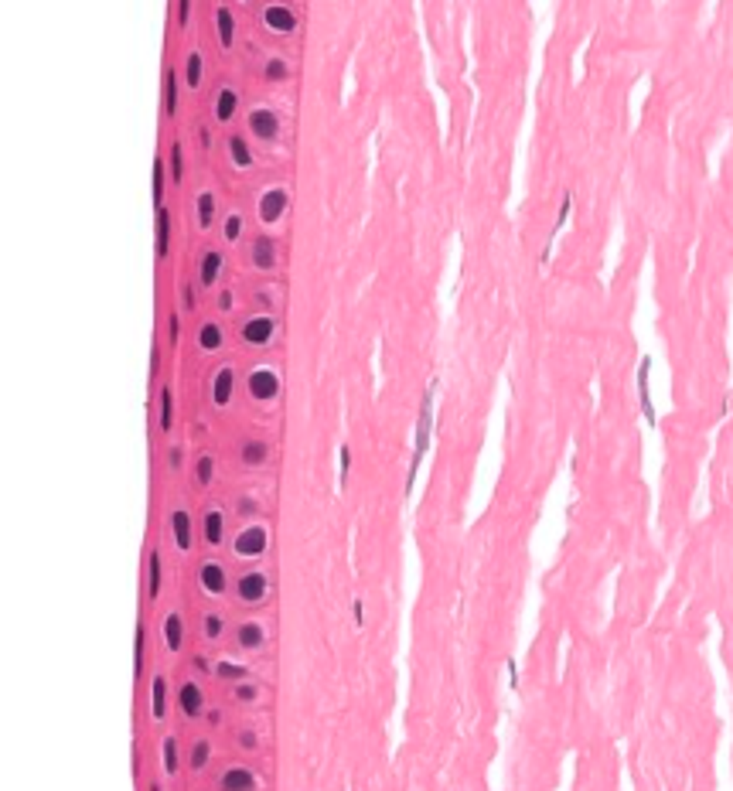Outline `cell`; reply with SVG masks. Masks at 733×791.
I'll use <instances>...</instances> for the list:
<instances>
[{
    "mask_svg": "<svg viewBox=\"0 0 733 791\" xmlns=\"http://www.w3.org/2000/svg\"><path fill=\"white\" fill-rule=\"evenodd\" d=\"M171 252V212L160 208L157 212V260H168Z\"/></svg>",
    "mask_w": 733,
    "mask_h": 791,
    "instance_id": "cell-21",
    "label": "cell"
},
{
    "mask_svg": "<svg viewBox=\"0 0 733 791\" xmlns=\"http://www.w3.org/2000/svg\"><path fill=\"white\" fill-rule=\"evenodd\" d=\"M266 543H270V536H266L263 526H246L239 536H235L232 543V553L242 559H256L266 553Z\"/></svg>",
    "mask_w": 733,
    "mask_h": 791,
    "instance_id": "cell-2",
    "label": "cell"
},
{
    "mask_svg": "<svg viewBox=\"0 0 733 791\" xmlns=\"http://www.w3.org/2000/svg\"><path fill=\"white\" fill-rule=\"evenodd\" d=\"M171 536H174V546H178L181 553L191 549V515H188L185 509H178V512L171 515Z\"/></svg>",
    "mask_w": 733,
    "mask_h": 791,
    "instance_id": "cell-17",
    "label": "cell"
},
{
    "mask_svg": "<svg viewBox=\"0 0 733 791\" xmlns=\"http://www.w3.org/2000/svg\"><path fill=\"white\" fill-rule=\"evenodd\" d=\"M352 611H355V624H362V621H365V607H362V601H355Z\"/></svg>",
    "mask_w": 733,
    "mask_h": 791,
    "instance_id": "cell-54",
    "label": "cell"
},
{
    "mask_svg": "<svg viewBox=\"0 0 733 791\" xmlns=\"http://www.w3.org/2000/svg\"><path fill=\"white\" fill-rule=\"evenodd\" d=\"M188 17H191V0H181V4H178V21L188 24Z\"/></svg>",
    "mask_w": 733,
    "mask_h": 791,
    "instance_id": "cell-48",
    "label": "cell"
},
{
    "mask_svg": "<svg viewBox=\"0 0 733 791\" xmlns=\"http://www.w3.org/2000/svg\"><path fill=\"white\" fill-rule=\"evenodd\" d=\"M202 536L208 546H222V539H225V515L219 509H208L202 515Z\"/></svg>",
    "mask_w": 733,
    "mask_h": 791,
    "instance_id": "cell-16",
    "label": "cell"
},
{
    "mask_svg": "<svg viewBox=\"0 0 733 791\" xmlns=\"http://www.w3.org/2000/svg\"><path fill=\"white\" fill-rule=\"evenodd\" d=\"M160 570H164L160 553L150 549V556H147V597H150V601H157V593H160Z\"/></svg>",
    "mask_w": 733,
    "mask_h": 791,
    "instance_id": "cell-28",
    "label": "cell"
},
{
    "mask_svg": "<svg viewBox=\"0 0 733 791\" xmlns=\"http://www.w3.org/2000/svg\"><path fill=\"white\" fill-rule=\"evenodd\" d=\"M212 478H215V461H212L208 454H202V457H198V484H202V488H208V484H212Z\"/></svg>",
    "mask_w": 733,
    "mask_h": 791,
    "instance_id": "cell-40",
    "label": "cell"
},
{
    "mask_svg": "<svg viewBox=\"0 0 733 791\" xmlns=\"http://www.w3.org/2000/svg\"><path fill=\"white\" fill-rule=\"evenodd\" d=\"M222 270H225V256H222L219 249H208V252L202 256V263H198V280H202V287H212V283L222 277Z\"/></svg>",
    "mask_w": 733,
    "mask_h": 791,
    "instance_id": "cell-15",
    "label": "cell"
},
{
    "mask_svg": "<svg viewBox=\"0 0 733 791\" xmlns=\"http://www.w3.org/2000/svg\"><path fill=\"white\" fill-rule=\"evenodd\" d=\"M150 375H157V369H160V352H157V345H154V352H150Z\"/></svg>",
    "mask_w": 733,
    "mask_h": 791,
    "instance_id": "cell-53",
    "label": "cell"
},
{
    "mask_svg": "<svg viewBox=\"0 0 733 791\" xmlns=\"http://www.w3.org/2000/svg\"><path fill=\"white\" fill-rule=\"evenodd\" d=\"M222 628H225V621H222L219 614H205V621H202L205 638H212V641H215V638H222Z\"/></svg>",
    "mask_w": 733,
    "mask_h": 791,
    "instance_id": "cell-42",
    "label": "cell"
},
{
    "mask_svg": "<svg viewBox=\"0 0 733 791\" xmlns=\"http://www.w3.org/2000/svg\"><path fill=\"white\" fill-rule=\"evenodd\" d=\"M178 703H181V713L191 716V720H195V716H202V710H205L202 689H198L195 683H185V685H181V693H178Z\"/></svg>",
    "mask_w": 733,
    "mask_h": 791,
    "instance_id": "cell-18",
    "label": "cell"
},
{
    "mask_svg": "<svg viewBox=\"0 0 733 791\" xmlns=\"http://www.w3.org/2000/svg\"><path fill=\"white\" fill-rule=\"evenodd\" d=\"M219 310H232V294H229V290L219 294Z\"/></svg>",
    "mask_w": 733,
    "mask_h": 791,
    "instance_id": "cell-51",
    "label": "cell"
},
{
    "mask_svg": "<svg viewBox=\"0 0 733 791\" xmlns=\"http://www.w3.org/2000/svg\"><path fill=\"white\" fill-rule=\"evenodd\" d=\"M168 464H171L174 471L181 467V447H171V454H168Z\"/></svg>",
    "mask_w": 733,
    "mask_h": 791,
    "instance_id": "cell-50",
    "label": "cell"
},
{
    "mask_svg": "<svg viewBox=\"0 0 733 791\" xmlns=\"http://www.w3.org/2000/svg\"><path fill=\"white\" fill-rule=\"evenodd\" d=\"M215 675H219V679H235V683H239V679H250V668L235 665V662H219V665H215Z\"/></svg>",
    "mask_w": 733,
    "mask_h": 791,
    "instance_id": "cell-36",
    "label": "cell"
},
{
    "mask_svg": "<svg viewBox=\"0 0 733 791\" xmlns=\"http://www.w3.org/2000/svg\"><path fill=\"white\" fill-rule=\"evenodd\" d=\"M198 580H202L205 593H215V597H219V593H225V583H229V580H225V566H222V563H212V559H208V563H202Z\"/></svg>",
    "mask_w": 733,
    "mask_h": 791,
    "instance_id": "cell-12",
    "label": "cell"
},
{
    "mask_svg": "<svg viewBox=\"0 0 733 791\" xmlns=\"http://www.w3.org/2000/svg\"><path fill=\"white\" fill-rule=\"evenodd\" d=\"M168 178H171V171H168V160L157 154V157H154V208H157V212L164 208V195H168Z\"/></svg>",
    "mask_w": 733,
    "mask_h": 791,
    "instance_id": "cell-22",
    "label": "cell"
},
{
    "mask_svg": "<svg viewBox=\"0 0 733 791\" xmlns=\"http://www.w3.org/2000/svg\"><path fill=\"white\" fill-rule=\"evenodd\" d=\"M252 266L263 270V273H270V270L277 266V243H273L270 235L252 239Z\"/></svg>",
    "mask_w": 733,
    "mask_h": 791,
    "instance_id": "cell-13",
    "label": "cell"
},
{
    "mask_svg": "<svg viewBox=\"0 0 733 791\" xmlns=\"http://www.w3.org/2000/svg\"><path fill=\"white\" fill-rule=\"evenodd\" d=\"M143 665H147V631L137 628V645H133V675L137 679L143 675Z\"/></svg>",
    "mask_w": 733,
    "mask_h": 791,
    "instance_id": "cell-35",
    "label": "cell"
},
{
    "mask_svg": "<svg viewBox=\"0 0 733 791\" xmlns=\"http://www.w3.org/2000/svg\"><path fill=\"white\" fill-rule=\"evenodd\" d=\"M235 641H239V648L256 652V648H263V645H266V628L260 624V621H246V624H239Z\"/></svg>",
    "mask_w": 733,
    "mask_h": 791,
    "instance_id": "cell-14",
    "label": "cell"
},
{
    "mask_svg": "<svg viewBox=\"0 0 733 791\" xmlns=\"http://www.w3.org/2000/svg\"><path fill=\"white\" fill-rule=\"evenodd\" d=\"M266 457H270V444H266V440H256V437H252V440H246V444L239 447V461L246 467L266 464Z\"/></svg>",
    "mask_w": 733,
    "mask_h": 791,
    "instance_id": "cell-19",
    "label": "cell"
},
{
    "mask_svg": "<svg viewBox=\"0 0 733 791\" xmlns=\"http://www.w3.org/2000/svg\"><path fill=\"white\" fill-rule=\"evenodd\" d=\"M260 21H263L273 34H290L297 28L294 7H287V4H270V7H263V11H260Z\"/></svg>",
    "mask_w": 733,
    "mask_h": 791,
    "instance_id": "cell-6",
    "label": "cell"
},
{
    "mask_svg": "<svg viewBox=\"0 0 733 791\" xmlns=\"http://www.w3.org/2000/svg\"><path fill=\"white\" fill-rule=\"evenodd\" d=\"M256 512V501H252V498H242V501H239V515H252Z\"/></svg>",
    "mask_w": 733,
    "mask_h": 791,
    "instance_id": "cell-49",
    "label": "cell"
},
{
    "mask_svg": "<svg viewBox=\"0 0 733 791\" xmlns=\"http://www.w3.org/2000/svg\"><path fill=\"white\" fill-rule=\"evenodd\" d=\"M168 338H171V345L181 342V317H178V310H171V317H168Z\"/></svg>",
    "mask_w": 733,
    "mask_h": 791,
    "instance_id": "cell-44",
    "label": "cell"
},
{
    "mask_svg": "<svg viewBox=\"0 0 733 791\" xmlns=\"http://www.w3.org/2000/svg\"><path fill=\"white\" fill-rule=\"evenodd\" d=\"M178 89H181L178 72H174V68H164V116H174V113H178Z\"/></svg>",
    "mask_w": 733,
    "mask_h": 791,
    "instance_id": "cell-27",
    "label": "cell"
},
{
    "mask_svg": "<svg viewBox=\"0 0 733 791\" xmlns=\"http://www.w3.org/2000/svg\"><path fill=\"white\" fill-rule=\"evenodd\" d=\"M171 427H174V392L171 386H164L160 389V430L168 434Z\"/></svg>",
    "mask_w": 733,
    "mask_h": 791,
    "instance_id": "cell-32",
    "label": "cell"
},
{
    "mask_svg": "<svg viewBox=\"0 0 733 791\" xmlns=\"http://www.w3.org/2000/svg\"><path fill=\"white\" fill-rule=\"evenodd\" d=\"M215 21H219V41H222V48H232L235 45L232 11H229V7H219V11H215Z\"/></svg>",
    "mask_w": 733,
    "mask_h": 791,
    "instance_id": "cell-30",
    "label": "cell"
},
{
    "mask_svg": "<svg viewBox=\"0 0 733 791\" xmlns=\"http://www.w3.org/2000/svg\"><path fill=\"white\" fill-rule=\"evenodd\" d=\"M222 345H225L222 327L215 325V321H205V325L198 327V348H202V352H219Z\"/></svg>",
    "mask_w": 733,
    "mask_h": 791,
    "instance_id": "cell-23",
    "label": "cell"
},
{
    "mask_svg": "<svg viewBox=\"0 0 733 791\" xmlns=\"http://www.w3.org/2000/svg\"><path fill=\"white\" fill-rule=\"evenodd\" d=\"M434 382L430 389L423 392L420 399V419H416V444H413V461H409V471H406V484H403V495H413V488H416V478H420V464L423 457H426V450H430V434H434Z\"/></svg>",
    "mask_w": 733,
    "mask_h": 791,
    "instance_id": "cell-1",
    "label": "cell"
},
{
    "mask_svg": "<svg viewBox=\"0 0 733 791\" xmlns=\"http://www.w3.org/2000/svg\"><path fill=\"white\" fill-rule=\"evenodd\" d=\"M185 86H188V89H198V86H202V51H191V55H188Z\"/></svg>",
    "mask_w": 733,
    "mask_h": 791,
    "instance_id": "cell-33",
    "label": "cell"
},
{
    "mask_svg": "<svg viewBox=\"0 0 733 791\" xmlns=\"http://www.w3.org/2000/svg\"><path fill=\"white\" fill-rule=\"evenodd\" d=\"M164 771H168V775H178V740H174V737L164 740Z\"/></svg>",
    "mask_w": 733,
    "mask_h": 791,
    "instance_id": "cell-41",
    "label": "cell"
},
{
    "mask_svg": "<svg viewBox=\"0 0 733 791\" xmlns=\"http://www.w3.org/2000/svg\"><path fill=\"white\" fill-rule=\"evenodd\" d=\"M242 747H246V750H256V733H252V730L242 733Z\"/></svg>",
    "mask_w": 733,
    "mask_h": 791,
    "instance_id": "cell-52",
    "label": "cell"
},
{
    "mask_svg": "<svg viewBox=\"0 0 733 791\" xmlns=\"http://www.w3.org/2000/svg\"><path fill=\"white\" fill-rule=\"evenodd\" d=\"M505 672H508V685H512V693H515V689H518V662L508 658V662H505Z\"/></svg>",
    "mask_w": 733,
    "mask_h": 791,
    "instance_id": "cell-47",
    "label": "cell"
},
{
    "mask_svg": "<svg viewBox=\"0 0 733 791\" xmlns=\"http://www.w3.org/2000/svg\"><path fill=\"white\" fill-rule=\"evenodd\" d=\"M181 304H185V310L198 307V300H195V287H191V283H185V290H181Z\"/></svg>",
    "mask_w": 733,
    "mask_h": 791,
    "instance_id": "cell-46",
    "label": "cell"
},
{
    "mask_svg": "<svg viewBox=\"0 0 733 791\" xmlns=\"http://www.w3.org/2000/svg\"><path fill=\"white\" fill-rule=\"evenodd\" d=\"M648 375H652V358L645 355L638 362V372H635V386H638V406H641V417L648 427H658V413H655V403H652V389H648Z\"/></svg>",
    "mask_w": 733,
    "mask_h": 791,
    "instance_id": "cell-3",
    "label": "cell"
},
{
    "mask_svg": "<svg viewBox=\"0 0 733 791\" xmlns=\"http://www.w3.org/2000/svg\"><path fill=\"white\" fill-rule=\"evenodd\" d=\"M150 713H154V720L168 716V679L164 675H157L150 685Z\"/></svg>",
    "mask_w": 733,
    "mask_h": 791,
    "instance_id": "cell-24",
    "label": "cell"
},
{
    "mask_svg": "<svg viewBox=\"0 0 733 791\" xmlns=\"http://www.w3.org/2000/svg\"><path fill=\"white\" fill-rule=\"evenodd\" d=\"M229 157H232V164L235 168H252V150H250V143H246V137H229Z\"/></svg>",
    "mask_w": 733,
    "mask_h": 791,
    "instance_id": "cell-29",
    "label": "cell"
},
{
    "mask_svg": "<svg viewBox=\"0 0 733 791\" xmlns=\"http://www.w3.org/2000/svg\"><path fill=\"white\" fill-rule=\"evenodd\" d=\"M208 757H212V744H208V740H198V744L191 747V767H195V771H202L205 764H208Z\"/></svg>",
    "mask_w": 733,
    "mask_h": 791,
    "instance_id": "cell-38",
    "label": "cell"
},
{
    "mask_svg": "<svg viewBox=\"0 0 733 791\" xmlns=\"http://www.w3.org/2000/svg\"><path fill=\"white\" fill-rule=\"evenodd\" d=\"M232 389H235V372H232V365H222L219 372H215V379H212V406H229V399H232Z\"/></svg>",
    "mask_w": 733,
    "mask_h": 791,
    "instance_id": "cell-10",
    "label": "cell"
},
{
    "mask_svg": "<svg viewBox=\"0 0 733 791\" xmlns=\"http://www.w3.org/2000/svg\"><path fill=\"white\" fill-rule=\"evenodd\" d=\"M266 593H270V583H266V576L260 573V570H252V573L246 576H239V583H235V597L242 601V604H263L266 601Z\"/></svg>",
    "mask_w": 733,
    "mask_h": 791,
    "instance_id": "cell-5",
    "label": "cell"
},
{
    "mask_svg": "<svg viewBox=\"0 0 733 791\" xmlns=\"http://www.w3.org/2000/svg\"><path fill=\"white\" fill-rule=\"evenodd\" d=\"M219 788L222 791H256V775H252L250 767H229L225 775L219 777Z\"/></svg>",
    "mask_w": 733,
    "mask_h": 791,
    "instance_id": "cell-11",
    "label": "cell"
},
{
    "mask_svg": "<svg viewBox=\"0 0 733 791\" xmlns=\"http://www.w3.org/2000/svg\"><path fill=\"white\" fill-rule=\"evenodd\" d=\"M239 235H242V215L232 212V215L225 218V243H235Z\"/></svg>",
    "mask_w": 733,
    "mask_h": 791,
    "instance_id": "cell-43",
    "label": "cell"
},
{
    "mask_svg": "<svg viewBox=\"0 0 733 791\" xmlns=\"http://www.w3.org/2000/svg\"><path fill=\"white\" fill-rule=\"evenodd\" d=\"M256 693H260V689H256V685H250V683L235 685V699H242V703H252V699H256Z\"/></svg>",
    "mask_w": 733,
    "mask_h": 791,
    "instance_id": "cell-45",
    "label": "cell"
},
{
    "mask_svg": "<svg viewBox=\"0 0 733 791\" xmlns=\"http://www.w3.org/2000/svg\"><path fill=\"white\" fill-rule=\"evenodd\" d=\"M348 471H352V450H348V444H342L338 447V484H348Z\"/></svg>",
    "mask_w": 733,
    "mask_h": 791,
    "instance_id": "cell-39",
    "label": "cell"
},
{
    "mask_svg": "<svg viewBox=\"0 0 733 791\" xmlns=\"http://www.w3.org/2000/svg\"><path fill=\"white\" fill-rule=\"evenodd\" d=\"M215 218V195L212 191H202L198 195V229H208Z\"/></svg>",
    "mask_w": 733,
    "mask_h": 791,
    "instance_id": "cell-34",
    "label": "cell"
},
{
    "mask_svg": "<svg viewBox=\"0 0 733 791\" xmlns=\"http://www.w3.org/2000/svg\"><path fill=\"white\" fill-rule=\"evenodd\" d=\"M246 389H250V396L256 403H270V399L280 396V375L273 372V369H256V372L250 375Z\"/></svg>",
    "mask_w": 733,
    "mask_h": 791,
    "instance_id": "cell-4",
    "label": "cell"
},
{
    "mask_svg": "<svg viewBox=\"0 0 733 791\" xmlns=\"http://www.w3.org/2000/svg\"><path fill=\"white\" fill-rule=\"evenodd\" d=\"M168 171H171V185H181V181H185V143H181V140H174L171 143Z\"/></svg>",
    "mask_w": 733,
    "mask_h": 791,
    "instance_id": "cell-31",
    "label": "cell"
},
{
    "mask_svg": "<svg viewBox=\"0 0 733 791\" xmlns=\"http://www.w3.org/2000/svg\"><path fill=\"white\" fill-rule=\"evenodd\" d=\"M570 212H573V191H566L563 195V202H560V215H556V225H553V235H549V243L546 249H543V256H539V263H549V256H553V239L560 235V229L566 225V218H570Z\"/></svg>",
    "mask_w": 733,
    "mask_h": 791,
    "instance_id": "cell-20",
    "label": "cell"
},
{
    "mask_svg": "<svg viewBox=\"0 0 733 791\" xmlns=\"http://www.w3.org/2000/svg\"><path fill=\"white\" fill-rule=\"evenodd\" d=\"M263 76H266V82H283V78L290 76V65L283 62V58H270L266 68H263Z\"/></svg>",
    "mask_w": 733,
    "mask_h": 791,
    "instance_id": "cell-37",
    "label": "cell"
},
{
    "mask_svg": "<svg viewBox=\"0 0 733 791\" xmlns=\"http://www.w3.org/2000/svg\"><path fill=\"white\" fill-rule=\"evenodd\" d=\"M147 791H164V788H160V785H150V788H147Z\"/></svg>",
    "mask_w": 733,
    "mask_h": 791,
    "instance_id": "cell-55",
    "label": "cell"
},
{
    "mask_svg": "<svg viewBox=\"0 0 733 791\" xmlns=\"http://www.w3.org/2000/svg\"><path fill=\"white\" fill-rule=\"evenodd\" d=\"M164 641H168V652H181V645H185L181 614H168V621H164Z\"/></svg>",
    "mask_w": 733,
    "mask_h": 791,
    "instance_id": "cell-26",
    "label": "cell"
},
{
    "mask_svg": "<svg viewBox=\"0 0 733 791\" xmlns=\"http://www.w3.org/2000/svg\"><path fill=\"white\" fill-rule=\"evenodd\" d=\"M235 109H239V93L235 89H219V99H215V116H219V123H229L235 116Z\"/></svg>",
    "mask_w": 733,
    "mask_h": 791,
    "instance_id": "cell-25",
    "label": "cell"
},
{
    "mask_svg": "<svg viewBox=\"0 0 733 791\" xmlns=\"http://www.w3.org/2000/svg\"><path fill=\"white\" fill-rule=\"evenodd\" d=\"M250 133L252 137H260L263 143L266 140H277L280 137V116H277L270 106H256L250 113Z\"/></svg>",
    "mask_w": 733,
    "mask_h": 791,
    "instance_id": "cell-7",
    "label": "cell"
},
{
    "mask_svg": "<svg viewBox=\"0 0 733 791\" xmlns=\"http://www.w3.org/2000/svg\"><path fill=\"white\" fill-rule=\"evenodd\" d=\"M273 335H277V321L273 317H250L246 325H242V342L252 345V348H263V345L273 342Z\"/></svg>",
    "mask_w": 733,
    "mask_h": 791,
    "instance_id": "cell-8",
    "label": "cell"
},
{
    "mask_svg": "<svg viewBox=\"0 0 733 791\" xmlns=\"http://www.w3.org/2000/svg\"><path fill=\"white\" fill-rule=\"evenodd\" d=\"M287 205H290L287 191H283V188H270L263 198H260V218H263V222H280Z\"/></svg>",
    "mask_w": 733,
    "mask_h": 791,
    "instance_id": "cell-9",
    "label": "cell"
}]
</instances>
